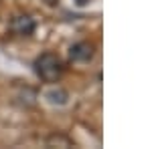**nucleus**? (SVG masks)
<instances>
[{
  "label": "nucleus",
  "mask_w": 152,
  "mask_h": 149,
  "mask_svg": "<svg viewBox=\"0 0 152 149\" xmlns=\"http://www.w3.org/2000/svg\"><path fill=\"white\" fill-rule=\"evenodd\" d=\"M94 53H95L94 45L81 40V42H75V45L69 48V58L73 63H87V60L94 58Z\"/></svg>",
  "instance_id": "nucleus-3"
},
{
  "label": "nucleus",
  "mask_w": 152,
  "mask_h": 149,
  "mask_svg": "<svg viewBox=\"0 0 152 149\" xmlns=\"http://www.w3.org/2000/svg\"><path fill=\"white\" fill-rule=\"evenodd\" d=\"M47 99L51 101V103H59V105H63L65 101H67V93L61 91V89H57V91H49V93H47Z\"/></svg>",
  "instance_id": "nucleus-4"
},
{
  "label": "nucleus",
  "mask_w": 152,
  "mask_h": 149,
  "mask_svg": "<svg viewBox=\"0 0 152 149\" xmlns=\"http://www.w3.org/2000/svg\"><path fill=\"white\" fill-rule=\"evenodd\" d=\"M43 2H47V4H49V6H55V4H57V2H59V0H43Z\"/></svg>",
  "instance_id": "nucleus-5"
},
{
  "label": "nucleus",
  "mask_w": 152,
  "mask_h": 149,
  "mask_svg": "<svg viewBox=\"0 0 152 149\" xmlns=\"http://www.w3.org/2000/svg\"><path fill=\"white\" fill-rule=\"evenodd\" d=\"M35 28H37V24L28 14H18V16H14L10 20V30L16 36H31L35 32Z\"/></svg>",
  "instance_id": "nucleus-2"
},
{
  "label": "nucleus",
  "mask_w": 152,
  "mask_h": 149,
  "mask_svg": "<svg viewBox=\"0 0 152 149\" xmlns=\"http://www.w3.org/2000/svg\"><path fill=\"white\" fill-rule=\"evenodd\" d=\"M35 71L45 83H57V81L61 79L65 67H63V60H61L57 55H53V53H43V55L35 60Z\"/></svg>",
  "instance_id": "nucleus-1"
}]
</instances>
